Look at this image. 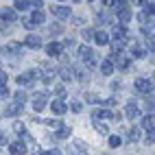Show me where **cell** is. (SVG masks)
I'll return each instance as SVG.
<instances>
[{
  "label": "cell",
  "instance_id": "1",
  "mask_svg": "<svg viewBox=\"0 0 155 155\" xmlns=\"http://www.w3.org/2000/svg\"><path fill=\"white\" fill-rule=\"evenodd\" d=\"M79 57L87 68H96V55L90 46H79Z\"/></svg>",
  "mask_w": 155,
  "mask_h": 155
},
{
  "label": "cell",
  "instance_id": "2",
  "mask_svg": "<svg viewBox=\"0 0 155 155\" xmlns=\"http://www.w3.org/2000/svg\"><path fill=\"white\" fill-rule=\"evenodd\" d=\"M101 118H109V120H120V114H116V111H111V109H96L94 114H92V120H101Z\"/></svg>",
  "mask_w": 155,
  "mask_h": 155
},
{
  "label": "cell",
  "instance_id": "3",
  "mask_svg": "<svg viewBox=\"0 0 155 155\" xmlns=\"http://www.w3.org/2000/svg\"><path fill=\"white\" fill-rule=\"evenodd\" d=\"M136 90L140 92V94L149 96L151 92H153V81L151 79H136Z\"/></svg>",
  "mask_w": 155,
  "mask_h": 155
},
{
  "label": "cell",
  "instance_id": "4",
  "mask_svg": "<svg viewBox=\"0 0 155 155\" xmlns=\"http://www.w3.org/2000/svg\"><path fill=\"white\" fill-rule=\"evenodd\" d=\"M37 77H39V72H37V70H28V72H22V74H20L15 81H18V85H31Z\"/></svg>",
  "mask_w": 155,
  "mask_h": 155
},
{
  "label": "cell",
  "instance_id": "5",
  "mask_svg": "<svg viewBox=\"0 0 155 155\" xmlns=\"http://www.w3.org/2000/svg\"><path fill=\"white\" fill-rule=\"evenodd\" d=\"M127 39H129V31H127V26L116 24V26H114V42H122V44H127Z\"/></svg>",
  "mask_w": 155,
  "mask_h": 155
},
{
  "label": "cell",
  "instance_id": "6",
  "mask_svg": "<svg viewBox=\"0 0 155 155\" xmlns=\"http://www.w3.org/2000/svg\"><path fill=\"white\" fill-rule=\"evenodd\" d=\"M50 11H53V15H57L59 20H66V18H70V13H72V9L70 7H61V5H53L50 7Z\"/></svg>",
  "mask_w": 155,
  "mask_h": 155
},
{
  "label": "cell",
  "instance_id": "7",
  "mask_svg": "<svg viewBox=\"0 0 155 155\" xmlns=\"http://www.w3.org/2000/svg\"><path fill=\"white\" fill-rule=\"evenodd\" d=\"M50 109H53L55 116H64V114L68 111V105H66V103L61 101V98H55L53 103H50Z\"/></svg>",
  "mask_w": 155,
  "mask_h": 155
},
{
  "label": "cell",
  "instance_id": "8",
  "mask_svg": "<svg viewBox=\"0 0 155 155\" xmlns=\"http://www.w3.org/2000/svg\"><path fill=\"white\" fill-rule=\"evenodd\" d=\"M61 53H64V44H59V42H50L46 46V55L48 57H59Z\"/></svg>",
  "mask_w": 155,
  "mask_h": 155
},
{
  "label": "cell",
  "instance_id": "9",
  "mask_svg": "<svg viewBox=\"0 0 155 155\" xmlns=\"http://www.w3.org/2000/svg\"><path fill=\"white\" fill-rule=\"evenodd\" d=\"M125 116H127L129 120H136V118L140 116V107H138L133 101H129V103H127V107H125Z\"/></svg>",
  "mask_w": 155,
  "mask_h": 155
},
{
  "label": "cell",
  "instance_id": "10",
  "mask_svg": "<svg viewBox=\"0 0 155 155\" xmlns=\"http://www.w3.org/2000/svg\"><path fill=\"white\" fill-rule=\"evenodd\" d=\"M28 20V24L31 26H39V24H42V22H46V15H44V11H33V13H31V18H26Z\"/></svg>",
  "mask_w": 155,
  "mask_h": 155
},
{
  "label": "cell",
  "instance_id": "11",
  "mask_svg": "<svg viewBox=\"0 0 155 155\" xmlns=\"http://www.w3.org/2000/svg\"><path fill=\"white\" fill-rule=\"evenodd\" d=\"M46 98H48V92H39V94L35 96V101H33L35 111H44V107H46Z\"/></svg>",
  "mask_w": 155,
  "mask_h": 155
},
{
  "label": "cell",
  "instance_id": "12",
  "mask_svg": "<svg viewBox=\"0 0 155 155\" xmlns=\"http://www.w3.org/2000/svg\"><path fill=\"white\" fill-rule=\"evenodd\" d=\"M0 20H2V22H15V20H18V13L13 11V9L5 7V9H0Z\"/></svg>",
  "mask_w": 155,
  "mask_h": 155
},
{
  "label": "cell",
  "instance_id": "13",
  "mask_svg": "<svg viewBox=\"0 0 155 155\" xmlns=\"http://www.w3.org/2000/svg\"><path fill=\"white\" fill-rule=\"evenodd\" d=\"M24 111L22 105H18V103H11V105H7L5 111H2V116H20V114Z\"/></svg>",
  "mask_w": 155,
  "mask_h": 155
},
{
  "label": "cell",
  "instance_id": "14",
  "mask_svg": "<svg viewBox=\"0 0 155 155\" xmlns=\"http://www.w3.org/2000/svg\"><path fill=\"white\" fill-rule=\"evenodd\" d=\"M24 46H28V48H42V37H39V35H26L24 37Z\"/></svg>",
  "mask_w": 155,
  "mask_h": 155
},
{
  "label": "cell",
  "instance_id": "15",
  "mask_svg": "<svg viewBox=\"0 0 155 155\" xmlns=\"http://www.w3.org/2000/svg\"><path fill=\"white\" fill-rule=\"evenodd\" d=\"M26 151H28V147H24L22 142H11L9 144V153L11 155H24Z\"/></svg>",
  "mask_w": 155,
  "mask_h": 155
},
{
  "label": "cell",
  "instance_id": "16",
  "mask_svg": "<svg viewBox=\"0 0 155 155\" xmlns=\"http://www.w3.org/2000/svg\"><path fill=\"white\" fill-rule=\"evenodd\" d=\"M92 37H94V42H96L98 46H105V44H109V37H107V33H105V31H92Z\"/></svg>",
  "mask_w": 155,
  "mask_h": 155
},
{
  "label": "cell",
  "instance_id": "17",
  "mask_svg": "<svg viewBox=\"0 0 155 155\" xmlns=\"http://www.w3.org/2000/svg\"><path fill=\"white\" fill-rule=\"evenodd\" d=\"M129 20H131V11H129V7L118 9V22H120V26H127Z\"/></svg>",
  "mask_w": 155,
  "mask_h": 155
},
{
  "label": "cell",
  "instance_id": "18",
  "mask_svg": "<svg viewBox=\"0 0 155 155\" xmlns=\"http://www.w3.org/2000/svg\"><path fill=\"white\" fill-rule=\"evenodd\" d=\"M142 129H147L149 133L155 129V118H153V114H149V116H144V118H142Z\"/></svg>",
  "mask_w": 155,
  "mask_h": 155
},
{
  "label": "cell",
  "instance_id": "19",
  "mask_svg": "<svg viewBox=\"0 0 155 155\" xmlns=\"http://www.w3.org/2000/svg\"><path fill=\"white\" fill-rule=\"evenodd\" d=\"M125 136H127L129 142H138V140H140V129H138V127H129V129L125 131Z\"/></svg>",
  "mask_w": 155,
  "mask_h": 155
},
{
  "label": "cell",
  "instance_id": "20",
  "mask_svg": "<svg viewBox=\"0 0 155 155\" xmlns=\"http://www.w3.org/2000/svg\"><path fill=\"white\" fill-rule=\"evenodd\" d=\"M131 55L136 57V59H142V57H147V48L140 46V44H133L131 46Z\"/></svg>",
  "mask_w": 155,
  "mask_h": 155
},
{
  "label": "cell",
  "instance_id": "21",
  "mask_svg": "<svg viewBox=\"0 0 155 155\" xmlns=\"http://www.w3.org/2000/svg\"><path fill=\"white\" fill-rule=\"evenodd\" d=\"M101 72H103V74H114V64H111L109 59L101 61Z\"/></svg>",
  "mask_w": 155,
  "mask_h": 155
},
{
  "label": "cell",
  "instance_id": "22",
  "mask_svg": "<svg viewBox=\"0 0 155 155\" xmlns=\"http://www.w3.org/2000/svg\"><path fill=\"white\" fill-rule=\"evenodd\" d=\"M70 133H72L70 127H61V129H57V138L59 140H66V138H70Z\"/></svg>",
  "mask_w": 155,
  "mask_h": 155
},
{
  "label": "cell",
  "instance_id": "23",
  "mask_svg": "<svg viewBox=\"0 0 155 155\" xmlns=\"http://www.w3.org/2000/svg\"><path fill=\"white\" fill-rule=\"evenodd\" d=\"M31 2H26V0H15L13 2V11H24V9H28Z\"/></svg>",
  "mask_w": 155,
  "mask_h": 155
},
{
  "label": "cell",
  "instance_id": "24",
  "mask_svg": "<svg viewBox=\"0 0 155 155\" xmlns=\"http://www.w3.org/2000/svg\"><path fill=\"white\" fill-rule=\"evenodd\" d=\"M26 98H28L26 92H15V103H18V105H24Z\"/></svg>",
  "mask_w": 155,
  "mask_h": 155
},
{
  "label": "cell",
  "instance_id": "25",
  "mask_svg": "<svg viewBox=\"0 0 155 155\" xmlns=\"http://www.w3.org/2000/svg\"><path fill=\"white\" fill-rule=\"evenodd\" d=\"M138 20L142 22V26H147V24H149V20H151V13L147 11V9H144V11H142V13L138 15Z\"/></svg>",
  "mask_w": 155,
  "mask_h": 155
},
{
  "label": "cell",
  "instance_id": "26",
  "mask_svg": "<svg viewBox=\"0 0 155 155\" xmlns=\"http://www.w3.org/2000/svg\"><path fill=\"white\" fill-rule=\"evenodd\" d=\"M96 20H98V24H109V22H111V15H109V13H98Z\"/></svg>",
  "mask_w": 155,
  "mask_h": 155
},
{
  "label": "cell",
  "instance_id": "27",
  "mask_svg": "<svg viewBox=\"0 0 155 155\" xmlns=\"http://www.w3.org/2000/svg\"><path fill=\"white\" fill-rule=\"evenodd\" d=\"M120 144H122V140H120L118 136H109V147H111V149H118Z\"/></svg>",
  "mask_w": 155,
  "mask_h": 155
},
{
  "label": "cell",
  "instance_id": "28",
  "mask_svg": "<svg viewBox=\"0 0 155 155\" xmlns=\"http://www.w3.org/2000/svg\"><path fill=\"white\" fill-rule=\"evenodd\" d=\"M68 109H72L74 114H81V109H83V105H81V101H72V105H70Z\"/></svg>",
  "mask_w": 155,
  "mask_h": 155
},
{
  "label": "cell",
  "instance_id": "29",
  "mask_svg": "<svg viewBox=\"0 0 155 155\" xmlns=\"http://www.w3.org/2000/svg\"><path fill=\"white\" fill-rule=\"evenodd\" d=\"M74 74H77L79 81H83V83L87 81V72H85V70H79V68H77V70H74Z\"/></svg>",
  "mask_w": 155,
  "mask_h": 155
},
{
  "label": "cell",
  "instance_id": "30",
  "mask_svg": "<svg viewBox=\"0 0 155 155\" xmlns=\"http://www.w3.org/2000/svg\"><path fill=\"white\" fill-rule=\"evenodd\" d=\"M70 74H72V70H68V68H61L59 70V77L64 79V81H70Z\"/></svg>",
  "mask_w": 155,
  "mask_h": 155
},
{
  "label": "cell",
  "instance_id": "31",
  "mask_svg": "<svg viewBox=\"0 0 155 155\" xmlns=\"http://www.w3.org/2000/svg\"><path fill=\"white\" fill-rule=\"evenodd\" d=\"M94 127H96V131H98V133H107V131H109V129H107V125H105V122H98V120L94 122Z\"/></svg>",
  "mask_w": 155,
  "mask_h": 155
},
{
  "label": "cell",
  "instance_id": "32",
  "mask_svg": "<svg viewBox=\"0 0 155 155\" xmlns=\"http://www.w3.org/2000/svg\"><path fill=\"white\" fill-rule=\"evenodd\" d=\"M74 149L81 151V153H85V151H87V144H85V142H81V140H77V142H74Z\"/></svg>",
  "mask_w": 155,
  "mask_h": 155
},
{
  "label": "cell",
  "instance_id": "33",
  "mask_svg": "<svg viewBox=\"0 0 155 155\" xmlns=\"http://www.w3.org/2000/svg\"><path fill=\"white\" fill-rule=\"evenodd\" d=\"M55 92H57V98H61V101H64V98H66V94H68V92H66V87H64V85H59V87H57Z\"/></svg>",
  "mask_w": 155,
  "mask_h": 155
},
{
  "label": "cell",
  "instance_id": "34",
  "mask_svg": "<svg viewBox=\"0 0 155 155\" xmlns=\"http://www.w3.org/2000/svg\"><path fill=\"white\" fill-rule=\"evenodd\" d=\"M5 53H15V55H18V53H20V46H18V44H9V46L5 48Z\"/></svg>",
  "mask_w": 155,
  "mask_h": 155
},
{
  "label": "cell",
  "instance_id": "35",
  "mask_svg": "<svg viewBox=\"0 0 155 155\" xmlns=\"http://www.w3.org/2000/svg\"><path fill=\"white\" fill-rule=\"evenodd\" d=\"M142 33L147 35L149 39H153V26H149V24H147V26H142Z\"/></svg>",
  "mask_w": 155,
  "mask_h": 155
},
{
  "label": "cell",
  "instance_id": "36",
  "mask_svg": "<svg viewBox=\"0 0 155 155\" xmlns=\"http://www.w3.org/2000/svg\"><path fill=\"white\" fill-rule=\"evenodd\" d=\"M39 77H42V81H44V83L48 85L50 81H53V72H44V74H39Z\"/></svg>",
  "mask_w": 155,
  "mask_h": 155
},
{
  "label": "cell",
  "instance_id": "37",
  "mask_svg": "<svg viewBox=\"0 0 155 155\" xmlns=\"http://www.w3.org/2000/svg\"><path fill=\"white\" fill-rule=\"evenodd\" d=\"M13 129H15V133H20V136H22V133H26V129H24V125H22V122H15V125H13Z\"/></svg>",
  "mask_w": 155,
  "mask_h": 155
},
{
  "label": "cell",
  "instance_id": "38",
  "mask_svg": "<svg viewBox=\"0 0 155 155\" xmlns=\"http://www.w3.org/2000/svg\"><path fill=\"white\" fill-rule=\"evenodd\" d=\"M5 83H7V74L0 70V87H5Z\"/></svg>",
  "mask_w": 155,
  "mask_h": 155
},
{
  "label": "cell",
  "instance_id": "39",
  "mask_svg": "<svg viewBox=\"0 0 155 155\" xmlns=\"http://www.w3.org/2000/svg\"><path fill=\"white\" fill-rule=\"evenodd\" d=\"M0 98H9V90L7 87H0Z\"/></svg>",
  "mask_w": 155,
  "mask_h": 155
},
{
  "label": "cell",
  "instance_id": "40",
  "mask_svg": "<svg viewBox=\"0 0 155 155\" xmlns=\"http://www.w3.org/2000/svg\"><path fill=\"white\" fill-rule=\"evenodd\" d=\"M155 142V136H153V131L149 133V136H147V144H153Z\"/></svg>",
  "mask_w": 155,
  "mask_h": 155
},
{
  "label": "cell",
  "instance_id": "41",
  "mask_svg": "<svg viewBox=\"0 0 155 155\" xmlns=\"http://www.w3.org/2000/svg\"><path fill=\"white\" fill-rule=\"evenodd\" d=\"M42 155H61V151H57V149L55 151H44Z\"/></svg>",
  "mask_w": 155,
  "mask_h": 155
},
{
  "label": "cell",
  "instance_id": "42",
  "mask_svg": "<svg viewBox=\"0 0 155 155\" xmlns=\"http://www.w3.org/2000/svg\"><path fill=\"white\" fill-rule=\"evenodd\" d=\"M85 98H87V101H90V103H96V96H94V94H87V96H85Z\"/></svg>",
  "mask_w": 155,
  "mask_h": 155
},
{
  "label": "cell",
  "instance_id": "43",
  "mask_svg": "<svg viewBox=\"0 0 155 155\" xmlns=\"http://www.w3.org/2000/svg\"><path fill=\"white\" fill-rule=\"evenodd\" d=\"M0 144H7V138H5V133L0 131Z\"/></svg>",
  "mask_w": 155,
  "mask_h": 155
},
{
  "label": "cell",
  "instance_id": "44",
  "mask_svg": "<svg viewBox=\"0 0 155 155\" xmlns=\"http://www.w3.org/2000/svg\"><path fill=\"white\" fill-rule=\"evenodd\" d=\"M103 155H105V153H103Z\"/></svg>",
  "mask_w": 155,
  "mask_h": 155
}]
</instances>
